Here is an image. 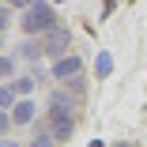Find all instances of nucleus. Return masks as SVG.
Wrapping results in <instances>:
<instances>
[{
    "label": "nucleus",
    "mask_w": 147,
    "mask_h": 147,
    "mask_svg": "<svg viewBox=\"0 0 147 147\" xmlns=\"http://www.w3.org/2000/svg\"><path fill=\"white\" fill-rule=\"evenodd\" d=\"M19 26H23L26 34H49L53 26H57V11H53V4H49V0H38V4H30V8L23 11Z\"/></svg>",
    "instance_id": "1"
},
{
    "label": "nucleus",
    "mask_w": 147,
    "mask_h": 147,
    "mask_svg": "<svg viewBox=\"0 0 147 147\" xmlns=\"http://www.w3.org/2000/svg\"><path fill=\"white\" fill-rule=\"evenodd\" d=\"M45 125L53 128L57 143H61V140H72V132H76V109H64V106H49V121H45Z\"/></svg>",
    "instance_id": "2"
},
{
    "label": "nucleus",
    "mask_w": 147,
    "mask_h": 147,
    "mask_svg": "<svg viewBox=\"0 0 147 147\" xmlns=\"http://www.w3.org/2000/svg\"><path fill=\"white\" fill-rule=\"evenodd\" d=\"M45 38V57H68V49H72V34H68V26H61L57 23L49 34H42Z\"/></svg>",
    "instance_id": "3"
},
{
    "label": "nucleus",
    "mask_w": 147,
    "mask_h": 147,
    "mask_svg": "<svg viewBox=\"0 0 147 147\" xmlns=\"http://www.w3.org/2000/svg\"><path fill=\"white\" fill-rule=\"evenodd\" d=\"M79 68H83L79 57H57L53 68H49V76H53V79H61V83H68V79H76V76H79Z\"/></svg>",
    "instance_id": "4"
},
{
    "label": "nucleus",
    "mask_w": 147,
    "mask_h": 147,
    "mask_svg": "<svg viewBox=\"0 0 147 147\" xmlns=\"http://www.w3.org/2000/svg\"><path fill=\"white\" fill-rule=\"evenodd\" d=\"M34 117H38V106L30 98H19V106L11 109V121L15 125H34Z\"/></svg>",
    "instance_id": "5"
},
{
    "label": "nucleus",
    "mask_w": 147,
    "mask_h": 147,
    "mask_svg": "<svg viewBox=\"0 0 147 147\" xmlns=\"http://www.w3.org/2000/svg\"><path fill=\"white\" fill-rule=\"evenodd\" d=\"M42 53H45V38L42 34H30V38L19 45V57H23V61H38Z\"/></svg>",
    "instance_id": "6"
},
{
    "label": "nucleus",
    "mask_w": 147,
    "mask_h": 147,
    "mask_svg": "<svg viewBox=\"0 0 147 147\" xmlns=\"http://www.w3.org/2000/svg\"><path fill=\"white\" fill-rule=\"evenodd\" d=\"M26 147H57V136H53V128H49V125H38Z\"/></svg>",
    "instance_id": "7"
},
{
    "label": "nucleus",
    "mask_w": 147,
    "mask_h": 147,
    "mask_svg": "<svg viewBox=\"0 0 147 147\" xmlns=\"http://www.w3.org/2000/svg\"><path fill=\"white\" fill-rule=\"evenodd\" d=\"M15 106H19V91L11 83H4L0 87V109H15Z\"/></svg>",
    "instance_id": "8"
},
{
    "label": "nucleus",
    "mask_w": 147,
    "mask_h": 147,
    "mask_svg": "<svg viewBox=\"0 0 147 147\" xmlns=\"http://www.w3.org/2000/svg\"><path fill=\"white\" fill-rule=\"evenodd\" d=\"M94 72H98V79H106V76L113 72V57H109V53H98V61H94Z\"/></svg>",
    "instance_id": "9"
},
{
    "label": "nucleus",
    "mask_w": 147,
    "mask_h": 147,
    "mask_svg": "<svg viewBox=\"0 0 147 147\" xmlns=\"http://www.w3.org/2000/svg\"><path fill=\"white\" fill-rule=\"evenodd\" d=\"M15 64H19L15 57H8V53H4V57H0V76H4V79H11V76H15Z\"/></svg>",
    "instance_id": "10"
},
{
    "label": "nucleus",
    "mask_w": 147,
    "mask_h": 147,
    "mask_svg": "<svg viewBox=\"0 0 147 147\" xmlns=\"http://www.w3.org/2000/svg\"><path fill=\"white\" fill-rule=\"evenodd\" d=\"M4 4H8V8H23V11H26L30 4H38V0H4Z\"/></svg>",
    "instance_id": "11"
},
{
    "label": "nucleus",
    "mask_w": 147,
    "mask_h": 147,
    "mask_svg": "<svg viewBox=\"0 0 147 147\" xmlns=\"http://www.w3.org/2000/svg\"><path fill=\"white\" fill-rule=\"evenodd\" d=\"M0 147H19V143H11V140H4V143H0Z\"/></svg>",
    "instance_id": "12"
}]
</instances>
